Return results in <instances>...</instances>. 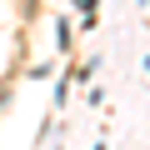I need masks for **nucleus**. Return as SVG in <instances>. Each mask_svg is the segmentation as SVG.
Returning <instances> with one entry per match:
<instances>
[{
  "label": "nucleus",
  "instance_id": "obj_1",
  "mask_svg": "<svg viewBox=\"0 0 150 150\" xmlns=\"http://www.w3.org/2000/svg\"><path fill=\"white\" fill-rule=\"evenodd\" d=\"M75 5H80V25L90 30V25H95V10H100V0H75Z\"/></svg>",
  "mask_w": 150,
  "mask_h": 150
},
{
  "label": "nucleus",
  "instance_id": "obj_2",
  "mask_svg": "<svg viewBox=\"0 0 150 150\" xmlns=\"http://www.w3.org/2000/svg\"><path fill=\"white\" fill-rule=\"evenodd\" d=\"M55 40H60V50H70V25L65 20H55Z\"/></svg>",
  "mask_w": 150,
  "mask_h": 150
}]
</instances>
